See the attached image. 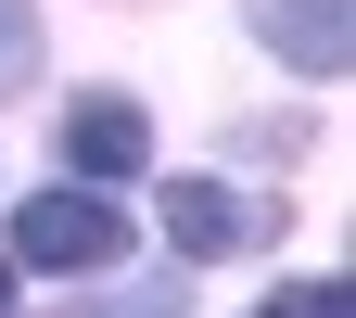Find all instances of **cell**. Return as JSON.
<instances>
[{
  "label": "cell",
  "instance_id": "1",
  "mask_svg": "<svg viewBox=\"0 0 356 318\" xmlns=\"http://www.w3.org/2000/svg\"><path fill=\"white\" fill-rule=\"evenodd\" d=\"M165 242L178 255H254V242H280V204L267 191H229V178H165Z\"/></svg>",
  "mask_w": 356,
  "mask_h": 318
},
{
  "label": "cell",
  "instance_id": "2",
  "mask_svg": "<svg viewBox=\"0 0 356 318\" xmlns=\"http://www.w3.org/2000/svg\"><path fill=\"white\" fill-rule=\"evenodd\" d=\"M13 255H26V267H115V255H127V216H115L102 191H26Z\"/></svg>",
  "mask_w": 356,
  "mask_h": 318
},
{
  "label": "cell",
  "instance_id": "3",
  "mask_svg": "<svg viewBox=\"0 0 356 318\" xmlns=\"http://www.w3.org/2000/svg\"><path fill=\"white\" fill-rule=\"evenodd\" d=\"M242 13L293 77H343L356 64V0H242Z\"/></svg>",
  "mask_w": 356,
  "mask_h": 318
},
{
  "label": "cell",
  "instance_id": "4",
  "mask_svg": "<svg viewBox=\"0 0 356 318\" xmlns=\"http://www.w3.org/2000/svg\"><path fill=\"white\" fill-rule=\"evenodd\" d=\"M64 166H76V178H140V166H153V115L115 102V89L76 102V115H64Z\"/></svg>",
  "mask_w": 356,
  "mask_h": 318
},
{
  "label": "cell",
  "instance_id": "5",
  "mask_svg": "<svg viewBox=\"0 0 356 318\" xmlns=\"http://www.w3.org/2000/svg\"><path fill=\"white\" fill-rule=\"evenodd\" d=\"M26 77H38V13H26V0H0V102H13Z\"/></svg>",
  "mask_w": 356,
  "mask_h": 318
},
{
  "label": "cell",
  "instance_id": "6",
  "mask_svg": "<svg viewBox=\"0 0 356 318\" xmlns=\"http://www.w3.org/2000/svg\"><path fill=\"white\" fill-rule=\"evenodd\" d=\"M267 318H356V305H343V280H293V293L267 305Z\"/></svg>",
  "mask_w": 356,
  "mask_h": 318
},
{
  "label": "cell",
  "instance_id": "7",
  "mask_svg": "<svg viewBox=\"0 0 356 318\" xmlns=\"http://www.w3.org/2000/svg\"><path fill=\"white\" fill-rule=\"evenodd\" d=\"M0 305H13V267H0Z\"/></svg>",
  "mask_w": 356,
  "mask_h": 318
}]
</instances>
